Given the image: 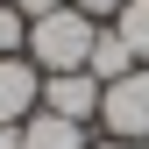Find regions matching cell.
<instances>
[{
  "instance_id": "2",
  "label": "cell",
  "mask_w": 149,
  "mask_h": 149,
  "mask_svg": "<svg viewBox=\"0 0 149 149\" xmlns=\"http://www.w3.org/2000/svg\"><path fill=\"white\" fill-rule=\"evenodd\" d=\"M100 121H107L114 142H149V64L100 92Z\"/></svg>"
},
{
  "instance_id": "4",
  "label": "cell",
  "mask_w": 149,
  "mask_h": 149,
  "mask_svg": "<svg viewBox=\"0 0 149 149\" xmlns=\"http://www.w3.org/2000/svg\"><path fill=\"white\" fill-rule=\"evenodd\" d=\"M100 78H92V71H57V78H43V114H64V121H92L100 114Z\"/></svg>"
},
{
  "instance_id": "1",
  "label": "cell",
  "mask_w": 149,
  "mask_h": 149,
  "mask_svg": "<svg viewBox=\"0 0 149 149\" xmlns=\"http://www.w3.org/2000/svg\"><path fill=\"white\" fill-rule=\"evenodd\" d=\"M92 36H100V22H85V14L64 0L57 14L29 22V64L43 71V78H57V71H85V57H92Z\"/></svg>"
},
{
  "instance_id": "8",
  "label": "cell",
  "mask_w": 149,
  "mask_h": 149,
  "mask_svg": "<svg viewBox=\"0 0 149 149\" xmlns=\"http://www.w3.org/2000/svg\"><path fill=\"white\" fill-rule=\"evenodd\" d=\"M29 50V14L14 0H0V57H22Z\"/></svg>"
},
{
  "instance_id": "3",
  "label": "cell",
  "mask_w": 149,
  "mask_h": 149,
  "mask_svg": "<svg viewBox=\"0 0 149 149\" xmlns=\"http://www.w3.org/2000/svg\"><path fill=\"white\" fill-rule=\"evenodd\" d=\"M43 107V71L29 57H0V128H22Z\"/></svg>"
},
{
  "instance_id": "9",
  "label": "cell",
  "mask_w": 149,
  "mask_h": 149,
  "mask_svg": "<svg viewBox=\"0 0 149 149\" xmlns=\"http://www.w3.org/2000/svg\"><path fill=\"white\" fill-rule=\"evenodd\" d=\"M71 7H78V14H85V22H114V14L128 7V0H71Z\"/></svg>"
},
{
  "instance_id": "5",
  "label": "cell",
  "mask_w": 149,
  "mask_h": 149,
  "mask_svg": "<svg viewBox=\"0 0 149 149\" xmlns=\"http://www.w3.org/2000/svg\"><path fill=\"white\" fill-rule=\"evenodd\" d=\"M22 149H85V128L78 121H64V114H36L22 121Z\"/></svg>"
},
{
  "instance_id": "6",
  "label": "cell",
  "mask_w": 149,
  "mask_h": 149,
  "mask_svg": "<svg viewBox=\"0 0 149 149\" xmlns=\"http://www.w3.org/2000/svg\"><path fill=\"white\" fill-rule=\"evenodd\" d=\"M85 71H92L100 85H114V78H128V71H142V64H135V50H128L114 29H100V36H92V57H85Z\"/></svg>"
},
{
  "instance_id": "7",
  "label": "cell",
  "mask_w": 149,
  "mask_h": 149,
  "mask_svg": "<svg viewBox=\"0 0 149 149\" xmlns=\"http://www.w3.org/2000/svg\"><path fill=\"white\" fill-rule=\"evenodd\" d=\"M114 36L135 50V64H149V0H128V7L114 14Z\"/></svg>"
},
{
  "instance_id": "10",
  "label": "cell",
  "mask_w": 149,
  "mask_h": 149,
  "mask_svg": "<svg viewBox=\"0 0 149 149\" xmlns=\"http://www.w3.org/2000/svg\"><path fill=\"white\" fill-rule=\"evenodd\" d=\"M0 149H22V128H0Z\"/></svg>"
},
{
  "instance_id": "11",
  "label": "cell",
  "mask_w": 149,
  "mask_h": 149,
  "mask_svg": "<svg viewBox=\"0 0 149 149\" xmlns=\"http://www.w3.org/2000/svg\"><path fill=\"white\" fill-rule=\"evenodd\" d=\"M100 149H149V142H100Z\"/></svg>"
}]
</instances>
